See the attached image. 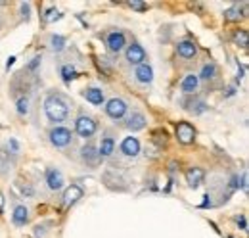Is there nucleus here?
<instances>
[{
  "label": "nucleus",
  "instance_id": "1",
  "mask_svg": "<svg viewBox=\"0 0 249 238\" xmlns=\"http://www.w3.org/2000/svg\"><path fill=\"white\" fill-rule=\"evenodd\" d=\"M42 106H44V116L48 119V123H52L56 127L69 119L73 102L63 92H48Z\"/></svg>",
  "mask_w": 249,
  "mask_h": 238
},
{
  "label": "nucleus",
  "instance_id": "2",
  "mask_svg": "<svg viewBox=\"0 0 249 238\" xmlns=\"http://www.w3.org/2000/svg\"><path fill=\"white\" fill-rule=\"evenodd\" d=\"M48 140H50V144H52L54 148L67 150L69 146H73L75 137H73L71 129H67V127H63V125H56V127L50 129Z\"/></svg>",
  "mask_w": 249,
  "mask_h": 238
},
{
  "label": "nucleus",
  "instance_id": "3",
  "mask_svg": "<svg viewBox=\"0 0 249 238\" xmlns=\"http://www.w3.org/2000/svg\"><path fill=\"white\" fill-rule=\"evenodd\" d=\"M98 131V123L92 116H87V114H81L79 118L75 119V133L81 137V139H92Z\"/></svg>",
  "mask_w": 249,
  "mask_h": 238
},
{
  "label": "nucleus",
  "instance_id": "4",
  "mask_svg": "<svg viewBox=\"0 0 249 238\" xmlns=\"http://www.w3.org/2000/svg\"><path fill=\"white\" fill-rule=\"evenodd\" d=\"M132 79H134V83H136L140 89H150L152 83H154V67H152L148 61L136 65L134 71H132Z\"/></svg>",
  "mask_w": 249,
  "mask_h": 238
},
{
  "label": "nucleus",
  "instance_id": "5",
  "mask_svg": "<svg viewBox=\"0 0 249 238\" xmlns=\"http://www.w3.org/2000/svg\"><path fill=\"white\" fill-rule=\"evenodd\" d=\"M104 110H106V116L109 119L119 121V119H123L128 114V104H126L124 98H111V100L106 102Z\"/></svg>",
  "mask_w": 249,
  "mask_h": 238
},
{
  "label": "nucleus",
  "instance_id": "6",
  "mask_svg": "<svg viewBox=\"0 0 249 238\" xmlns=\"http://www.w3.org/2000/svg\"><path fill=\"white\" fill-rule=\"evenodd\" d=\"M106 48H107V52H111V54L123 52L124 48H126V35H124V31L117 29V31L107 33V37H106Z\"/></svg>",
  "mask_w": 249,
  "mask_h": 238
},
{
  "label": "nucleus",
  "instance_id": "7",
  "mask_svg": "<svg viewBox=\"0 0 249 238\" xmlns=\"http://www.w3.org/2000/svg\"><path fill=\"white\" fill-rule=\"evenodd\" d=\"M124 60H126V63L128 65H140V63H146V60H148V54H146V50L138 44V42H130V44H126V48H124Z\"/></svg>",
  "mask_w": 249,
  "mask_h": 238
},
{
  "label": "nucleus",
  "instance_id": "8",
  "mask_svg": "<svg viewBox=\"0 0 249 238\" xmlns=\"http://www.w3.org/2000/svg\"><path fill=\"white\" fill-rule=\"evenodd\" d=\"M124 129L126 131H130V133H138V131H142V129H146V125H148V119L146 116L140 112V110H132L130 114H126L124 116Z\"/></svg>",
  "mask_w": 249,
  "mask_h": 238
},
{
  "label": "nucleus",
  "instance_id": "9",
  "mask_svg": "<svg viewBox=\"0 0 249 238\" xmlns=\"http://www.w3.org/2000/svg\"><path fill=\"white\" fill-rule=\"evenodd\" d=\"M44 182H46V188L50 192H60L65 186V177L58 167H48L44 173Z\"/></svg>",
  "mask_w": 249,
  "mask_h": 238
},
{
  "label": "nucleus",
  "instance_id": "10",
  "mask_svg": "<svg viewBox=\"0 0 249 238\" xmlns=\"http://www.w3.org/2000/svg\"><path fill=\"white\" fill-rule=\"evenodd\" d=\"M175 137H177V140L180 142V144H194V140H196V129H194V125L192 123H188V121H180L178 125H177V129H175Z\"/></svg>",
  "mask_w": 249,
  "mask_h": 238
},
{
  "label": "nucleus",
  "instance_id": "11",
  "mask_svg": "<svg viewBox=\"0 0 249 238\" xmlns=\"http://www.w3.org/2000/svg\"><path fill=\"white\" fill-rule=\"evenodd\" d=\"M180 106H182L186 112L194 114V116H201V114H205V112H207V108H209V106H207L201 98H197L196 94L180 98Z\"/></svg>",
  "mask_w": 249,
  "mask_h": 238
},
{
  "label": "nucleus",
  "instance_id": "12",
  "mask_svg": "<svg viewBox=\"0 0 249 238\" xmlns=\"http://www.w3.org/2000/svg\"><path fill=\"white\" fill-rule=\"evenodd\" d=\"M81 161L87 165V167H98L100 163H102V156H100V152H98V148H96V144H92V142H89L87 146H83L81 148Z\"/></svg>",
  "mask_w": 249,
  "mask_h": 238
},
{
  "label": "nucleus",
  "instance_id": "13",
  "mask_svg": "<svg viewBox=\"0 0 249 238\" xmlns=\"http://www.w3.org/2000/svg\"><path fill=\"white\" fill-rule=\"evenodd\" d=\"M246 14H248V2H236V4H232L228 10H224L222 16H224V21L236 23V21L244 20Z\"/></svg>",
  "mask_w": 249,
  "mask_h": 238
},
{
  "label": "nucleus",
  "instance_id": "14",
  "mask_svg": "<svg viewBox=\"0 0 249 238\" xmlns=\"http://www.w3.org/2000/svg\"><path fill=\"white\" fill-rule=\"evenodd\" d=\"M119 152H121V156L126 158V159L138 158V154H140V142H138V139L136 137H126L123 142H121V146H119Z\"/></svg>",
  "mask_w": 249,
  "mask_h": 238
},
{
  "label": "nucleus",
  "instance_id": "15",
  "mask_svg": "<svg viewBox=\"0 0 249 238\" xmlns=\"http://www.w3.org/2000/svg\"><path fill=\"white\" fill-rule=\"evenodd\" d=\"M83 196H85L83 186H79V184H71V186L65 188V192H63V196H62L63 206H65V208H71V206H75Z\"/></svg>",
  "mask_w": 249,
  "mask_h": 238
},
{
  "label": "nucleus",
  "instance_id": "16",
  "mask_svg": "<svg viewBox=\"0 0 249 238\" xmlns=\"http://www.w3.org/2000/svg\"><path fill=\"white\" fill-rule=\"evenodd\" d=\"M177 54L182 60H194L197 56V44L194 40H180L177 44Z\"/></svg>",
  "mask_w": 249,
  "mask_h": 238
},
{
  "label": "nucleus",
  "instance_id": "17",
  "mask_svg": "<svg viewBox=\"0 0 249 238\" xmlns=\"http://www.w3.org/2000/svg\"><path fill=\"white\" fill-rule=\"evenodd\" d=\"M98 152H100L102 159H106V158H111V156H113V152H115V139H113V135H111V133H106V135L102 137L100 146H98Z\"/></svg>",
  "mask_w": 249,
  "mask_h": 238
},
{
  "label": "nucleus",
  "instance_id": "18",
  "mask_svg": "<svg viewBox=\"0 0 249 238\" xmlns=\"http://www.w3.org/2000/svg\"><path fill=\"white\" fill-rule=\"evenodd\" d=\"M184 177H186V182L190 188H197L205 180V171L201 167H190L184 173Z\"/></svg>",
  "mask_w": 249,
  "mask_h": 238
},
{
  "label": "nucleus",
  "instance_id": "19",
  "mask_svg": "<svg viewBox=\"0 0 249 238\" xmlns=\"http://www.w3.org/2000/svg\"><path fill=\"white\" fill-rule=\"evenodd\" d=\"M199 89V79H197V75L196 73H188L186 77L180 81V90L184 92V96H192V94H196Z\"/></svg>",
  "mask_w": 249,
  "mask_h": 238
},
{
  "label": "nucleus",
  "instance_id": "20",
  "mask_svg": "<svg viewBox=\"0 0 249 238\" xmlns=\"http://www.w3.org/2000/svg\"><path fill=\"white\" fill-rule=\"evenodd\" d=\"M12 221L16 227H25L29 223V208L25 204H18L12 213Z\"/></svg>",
  "mask_w": 249,
  "mask_h": 238
},
{
  "label": "nucleus",
  "instance_id": "21",
  "mask_svg": "<svg viewBox=\"0 0 249 238\" xmlns=\"http://www.w3.org/2000/svg\"><path fill=\"white\" fill-rule=\"evenodd\" d=\"M217 77H218V65L215 61L203 63V67H201V71H199V75H197V79H199V81H205V83H211V81H215Z\"/></svg>",
  "mask_w": 249,
  "mask_h": 238
},
{
  "label": "nucleus",
  "instance_id": "22",
  "mask_svg": "<svg viewBox=\"0 0 249 238\" xmlns=\"http://www.w3.org/2000/svg\"><path fill=\"white\" fill-rule=\"evenodd\" d=\"M83 98H85L87 102H90L92 106H102L104 100H106L104 90L98 89V87H89V89H85L83 90Z\"/></svg>",
  "mask_w": 249,
  "mask_h": 238
},
{
  "label": "nucleus",
  "instance_id": "23",
  "mask_svg": "<svg viewBox=\"0 0 249 238\" xmlns=\"http://www.w3.org/2000/svg\"><path fill=\"white\" fill-rule=\"evenodd\" d=\"M60 75H62L63 83L69 85V83H73L79 77V71H77V67L73 63H63L62 67H60Z\"/></svg>",
  "mask_w": 249,
  "mask_h": 238
},
{
  "label": "nucleus",
  "instance_id": "24",
  "mask_svg": "<svg viewBox=\"0 0 249 238\" xmlns=\"http://www.w3.org/2000/svg\"><path fill=\"white\" fill-rule=\"evenodd\" d=\"M16 112L21 118L29 116V112H31V96H18L16 98Z\"/></svg>",
  "mask_w": 249,
  "mask_h": 238
},
{
  "label": "nucleus",
  "instance_id": "25",
  "mask_svg": "<svg viewBox=\"0 0 249 238\" xmlns=\"http://www.w3.org/2000/svg\"><path fill=\"white\" fill-rule=\"evenodd\" d=\"M16 188L19 190V194L23 198H35V194H36L35 186H33L31 182H27V180H16Z\"/></svg>",
  "mask_w": 249,
  "mask_h": 238
},
{
  "label": "nucleus",
  "instance_id": "26",
  "mask_svg": "<svg viewBox=\"0 0 249 238\" xmlns=\"http://www.w3.org/2000/svg\"><path fill=\"white\" fill-rule=\"evenodd\" d=\"M65 37H62V35H52L50 37V48L56 52V54H60V52H63L65 50Z\"/></svg>",
  "mask_w": 249,
  "mask_h": 238
},
{
  "label": "nucleus",
  "instance_id": "27",
  "mask_svg": "<svg viewBox=\"0 0 249 238\" xmlns=\"http://www.w3.org/2000/svg\"><path fill=\"white\" fill-rule=\"evenodd\" d=\"M232 40H234V44H238V46H242V48H248L249 33L246 29H238L232 35Z\"/></svg>",
  "mask_w": 249,
  "mask_h": 238
},
{
  "label": "nucleus",
  "instance_id": "28",
  "mask_svg": "<svg viewBox=\"0 0 249 238\" xmlns=\"http://www.w3.org/2000/svg\"><path fill=\"white\" fill-rule=\"evenodd\" d=\"M42 18H44V21H46V23H54V21H60V20H62L63 14L58 10V8H48V10L44 12V16H42Z\"/></svg>",
  "mask_w": 249,
  "mask_h": 238
},
{
  "label": "nucleus",
  "instance_id": "29",
  "mask_svg": "<svg viewBox=\"0 0 249 238\" xmlns=\"http://www.w3.org/2000/svg\"><path fill=\"white\" fill-rule=\"evenodd\" d=\"M96 63H98L100 71H104L106 75H109V73L113 71V63H111V60L106 58V56H100V58H96Z\"/></svg>",
  "mask_w": 249,
  "mask_h": 238
},
{
  "label": "nucleus",
  "instance_id": "30",
  "mask_svg": "<svg viewBox=\"0 0 249 238\" xmlns=\"http://www.w3.org/2000/svg\"><path fill=\"white\" fill-rule=\"evenodd\" d=\"M6 154H8L12 159H16V158L19 156V142H18L16 139H10V140L6 142Z\"/></svg>",
  "mask_w": 249,
  "mask_h": 238
},
{
  "label": "nucleus",
  "instance_id": "31",
  "mask_svg": "<svg viewBox=\"0 0 249 238\" xmlns=\"http://www.w3.org/2000/svg\"><path fill=\"white\" fill-rule=\"evenodd\" d=\"M10 156L4 150H0V175H6L10 171Z\"/></svg>",
  "mask_w": 249,
  "mask_h": 238
},
{
  "label": "nucleus",
  "instance_id": "32",
  "mask_svg": "<svg viewBox=\"0 0 249 238\" xmlns=\"http://www.w3.org/2000/svg\"><path fill=\"white\" fill-rule=\"evenodd\" d=\"M19 14H21L23 21H29L31 20V2H21L19 4Z\"/></svg>",
  "mask_w": 249,
  "mask_h": 238
},
{
  "label": "nucleus",
  "instance_id": "33",
  "mask_svg": "<svg viewBox=\"0 0 249 238\" xmlns=\"http://www.w3.org/2000/svg\"><path fill=\"white\" fill-rule=\"evenodd\" d=\"M40 61H42V58H40V56L36 54V56H35V58H33L31 61L27 63V65H25V69H23V71H25V73H35V71L38 69V65H40Z\"/></svg>",
  "mask_w": 249,
  "mask_h": 238
},
{
  "label": "nucleus",
  "instance_id": "34",
  "mask_svg": "<svg viewBox=\"0 0 249 238\" xmlns=\"http://www.w3.org/2000/svg\"><path fill=\"white\" fill-rule=\"evenodd\" d=\"M126 6L132 8V10H136V12H146V10H148V4H146V2H138V0L126 2Z\"/></svg>",
  "mask_w": 249,
  "mask_h": 238
},
{
  "label": "nucleus",
  "instance_id": "35",
  "mask_svg": "<svg viewBox=\"0 0 249 238\" xmlns=\"http://www.w3.org/2000/svg\"><path fill=\"white\" fill-rule=\"evenodd\" d=\"M236 223H238V227L242 231H248V219H246V215H238L236 217Z\"/></svg>",
  "mask_w": 249,
  "mask_h": 238
},
{
  "label": "nucleus",
  "instance_id": "36",
  "mask_svg": "<svg viewBox=\"0 0 249 238\" xmlns=\"http://www.w3.org/2000/svg\"><path fill=\"white\" fill-rule=\"evenodd\" d=\"M242 186V190H244V194H248V173H244L242 175V182H238V188Z\"/></svg>",
  "mask_w": 249,
  "mask_h": 238
},
{
  "label": "nucleus",
  "instance_id": "37",
  "mask_svg": "<svg viewBox=\"0 0 249 238\" xmlns=\"http://www.w3.org/2000/svg\"><path fill=\"white\" fill-rule=\"evenodd\" d=\"M211 206H213V202H211V196L207 194V196H205V200H203V204H201L199 208H211Z\"/></svg>",
  "mask_w": 249,
  "mask_h": 238
},
{
  "label": "nucleus",
  "instance_id": "38",
  "mask_svg": "<svg viewBox=\"0 0 249 238\" xmlns=\"http://www.w3.org/2000/svg\"><path fill=\"white\" fill-rule=\"evenodd\" d=\"M14 63H16V56H10V58H8V61H6V69H10Z\"/></svg>",
  "mask_w": 249,
  "mask_h": 238
},
{
  "label": "nucleus",
  "instance_id": "39",
  "mask_svg": "<svg viewBox=\"0 0 249 238\" xmlns=\"http://www.w3.org/2000/svg\"><path fill=\"white\" fill-rule=\"evenodd\" d=\"M232 94H236V87H228V89H226V94H224V96H232Z\"/></svg>",
  "mask_w": 249,
  "mask_h": 238
},
{
  "label": "nucleus",
  "instance_id": "40",
  "mask_svg": "<svg viewBox=\"0 0 249 238\" xmlns=\"http://www.w3.org/2000/svg\"><path fill=\"white\" fill-rule=\"evenodd\" d=\"M4 213V194L0 192V215Z\"/></svg>",
  "mask_w": 249,
  "mask_h": 238
},
{
  "label": "nucleus",
  "instance_id": "41",
  "mask_svg": "<svg viewBox=\"0 0 249 238\" xmlns=\"http://www.w3.org/2000/svg\"><path fill=\"white\" fill-rule=\"evenodd\" d=\"M0 25H2V21H0Z\"/></svg>",
  "mask_w": 249,
  "mask_h": 238
},
{
  "label": "nucleus",
  "instance_id": "42",
  "mask_svg": "<svg viewBox=\"0 0 249 238\" xmlns=\"http://www.w3.org/2000/svg\"><path fill=\"white\" fill-rule=\"evenodd\" d=\"M228 238H232V237H228Z\"/></svg>",
  "mask_w": 249,
  "mask_h": 238
}]
</instances>
